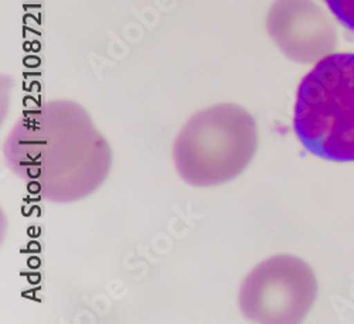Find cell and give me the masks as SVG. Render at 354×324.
<instances>
[{"instance_id": "obj_6", "label": "cell", "mask_w": 354, "mask_h": 324, "mask_svg": "<svg viewBox=\"0 0 354 324\" xmlns=\"http://www.w3.org/2000/svg\"><path fill=\"white\" fill-rule=\"evenodd\" d=\"M335 17L354 33V0H324Z\"/></svg>"}, {"instance_id": "obj_3", "label": "cell", "mask_w": 354, "mask_h": 324, "mask_svg": "<svg viewBox=\"0 0 354 324\" xmlns=\"http://www.w3.org/2000/svg\"><path fill=\"white\" fill-rule=\"evenodd\" d=\"M257 147L254 117L239 105L218 104L196 113L183 126L174 142V164L192 186H218L247 169Z\"/></svg>"}, {"instance_id": "obj_2", "label": "cell", "mask_w": 354, "mask_h": 324, "mask_svg": "<svg viewBox=\"0 0 354 324\" xmlns=\"http://www.w3.org/2000/svg\"><path fill=\"white\" fill-rule=\"evenodd\" d=\"M293 131L309 153L354 162V53L329 54L304 77Z\"/></svg>"}, {"instance_id": "obj_1", "label": "cell", "mask_w": 354, "mask_h": 324, "mask_svg": "<svg viewBox=\"0 0 354 324\" xmlns=\"http://www.w3.org/2000/svg\"><path fill=\"white\" fill-rule=\"evenodd\" d=\"M5 152L26 186L53 202H73L93 194L112 163L109 143L88 112L71 101L26 111Z\"/></svg>"}, {"instance_id": "obj_5", "label": "cell", "mask_w": 354, "mask_h": 324, "mask_svg": "<svg viewBox=\"0 0 354 324\" xmlns=\"http://www.w3.org/2000/svg\"><path fill=\"white\" fill-rule=\"evenodd\" d=\"M267 28L282 53L302 64L320 61L337 44L335 26L313 0H275Z\"/></svg>"}, {"instance_id": "obj_4", "label": "cell", "mask_w": 354, "mask_h": 324, "mask_svg": "<svg viewBox=\"0 0 354 324\" xmlns=\"http://www.w3.org/2000/svg\"><path fill=\"white\" fill-rule=\"evenodd\" d=\"M317 279L305 260L277 255L261 262L240 292L243 314L258 323H299L317 299Z\"/></svg>"}]
</instances>
